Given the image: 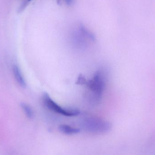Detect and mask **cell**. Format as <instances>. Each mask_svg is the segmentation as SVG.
Listing matches in <instances>:
<instances>
[{
	"label": "cell",
	"mask_w": 155,
	"mask_h": 155,
	"mask_svg": "<svg viewBox=\"0 0 155 155\" xmlns=\"http://www.w3.org/2000/svg\"><path fill=\"white\" fill-rule=\"evenodd\" d=\"M87 86L90 92L91 101L97 103L101 101L106 85V76L104 71L95 72L93 78L87 81Z\"/></svg>",
	"instance_id": "cell-1"
},
{
	"label": "cell",
	"mask_w": 155,
	"mask_h": 155,
	"mask_svg": "<svg viewBox=\"0 0 155 155\" xmlns=\"http://www.w3.org/2000/svg\"><path fill=\"white\" fill-rule=\"evenodd\" d=\"M81 125L86 132L96 134L108 133L112 127V125L108 121L94 116H88L84 118Z\"/></svg>",
	"instance_id": "cell-2"
},
{
	"label": "cell",
	"mask_w": 155,
	"mask_h": 155,
	"mask_svg": "<svg viewBox=\"0 0 155 155\" xmlns=\"http://www.w3.org/2000/svg\"><path fill=\"white\" fill-rule=\"evenodd\" d=\"M42 102L46 108L59 114L69 117L77 116L80 114V111L78 109H66L59 105L47 93H45L43 95Z\"/></svg>",
	"instance_id": "cell-3"
},
{
	"label": "cell",
	"mask_w": 155,
	"mask_h": 155,
	"mask_svg": "<svg viewBox=\"0 0 155 155\" xmlns=\"http://www.w3.org/2000/svg\"><path fill=\"white\" fill-rule=\"evenodd\" d=\"M73 37L74 43L81 48L85 47L87 43L94 42L96 40L94 34L82 24L78 25L77 31L74 33Z\"/></svg>",
	"instance_id": "cell-4"
},
{
	"label": "cell",
	"mask_w": 155,
	"mask_h": 155,
	"mask_svg": "<svg viewBox=\"0 0 155 155\" xmlns=\"http://www.w3.org/2000/svg\"><path fill=\"white\" fill-rule=\"evenodd\" d=\"M12 72L17 83L21 87L25 88L26 86V82L20 68L17 66L14 65L12 67Z\"/></svg>",
	"instance_id": "cell-5"
},
{
	"label": "cell",
	"mask_w": 155,
	"mask_h": 155,
	"mask_svg": "<svg viewBox=\"0 0 155 155\" xmlns=\"http://www.w3.org/2000/svg\"><path fill=\"white\" fill-rule=\"evenodd\" d=\"M58 129L62 133L67 135L77 134L80 132L79 128L66 124L61 125L59 126Z\"/></svg>",
	"instance_id": "cell-6"
},
{
	"label": "cell",
	"mask_w": 155,
	"mask_h": 155,
	"mask_svg": "<svg viewBox=\"0 0 155 155\" xmlns=\"http://www.w3.org/2000/svg\"><path fill=\"white\" fill-rule=\"evenodd\" d=\"M21 106L27 118L29 119H32L33 118L34 114L32 109L30 105L25 103H23L21 104Z\"/></svg>",
	"instance_id": "cell-7"
},
{
	"label": "cell",
	"mask_w": 155,
	"mask_h": 155,
	"mask_svg": "<svg viewBox=\"0 0 155 155\" xmlns=\"http://www.w3.org/2000/svg\"><path fill=\"white\" fill-rule=\"evenodd\" d=\"M87 82V80L86 79L85 77L82 74H80L78 77L76 83L79 85H83L86 84Z\"/></svg>",
	"instance_id": "cell-8"
},
{
	"label": "cell",
	"mask_w": 155,
	"mask_h": 155,
	"mask_svg": "<svg viewBox=\"0 0 155 155\" xmlns=\"http://www.w3.org/2000/svg\"><path fill=\"white\" fill-rule=\"evenodd\" d=\"M57 1L59 4H61L62 2H64L67 5H71L73 4L74 0H57Z\"/></svg>",
	"instance_id": "cell-9"
},
{
	"label": "cell",
	"mask_w": 155,
	"mask_h": 155,
	"mask_svg": "<svg viewBox=\"0 0 155 155\" xmlns=\"http://www.w3.org/2000/svg\"><path fill=\"white\" fill-rule=\"evenodd\" d=\"M32 1V0H26V2H25V3L24 4H23V5H22L21 7V8H20V10H21V11L22 10H23V9H24L25 8V7H26V5H27L28 4V3H29V2H31V1Z\"/></svg>",
	"instance_id": "cell-10"
}]
</instances>
